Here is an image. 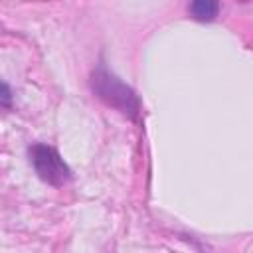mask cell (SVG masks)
<instances>
[{"instance_id":"1","label":"cell","mask_w":253,"mask_h":253,"mask_svg":"<svg viewBox=\"0 0 253 253\" xmlns=\"http://www.w3.org/2000/svg\"><path fill=\"white\" fill-rule=\"evenodd\" d=\"M91 87L95 91V95L105 101L109 107L121 111L123 115L134 119L138 115L140 109V101L136 97V93L125 85L117 75L109 73L105 69V65H99L93 73H91Z\"/></svg>"},{"instance_id":"2","label":"cell","mask_w":253,"mask_h":253,"mask_svg":"<svg viewBox=\"0 0 253 253\" xmlns=\"http://www.w3.org/2000/svg\"><path fill=\"white\" fill-rule=\"evenodd\" d=\"M28 154H30V162H32L36 174L45 184H49L53 188H61L71 180L69 166L63 162V158L59 156V152L53 146L36 142L28 148Z\"/></svg>"},{"instance_id":"3","label":"cell","mask_w":253,"mask_h":253,"mask_svg":"<svg viewBox=\"0 0 253 253\" xmlns=\"http://www.w3.org/2000/svg\"><path fill=\"white\" fill-rule=\"evenodd\" d=\"M219 12V4L215 0H194L190 4V14L198 22H211Z\"/></svg>"},{"instance_id":"4","label":"cell","mask_w":253,"mask_h":253,"mask_svg":"<svg viewBox=\"0 0 253 253\" xmlns=\"http://www.w3.org/2000/svg\"><path fill=\"white\" fill-rule=\"evenodd\" d=\"M10 103H12V93H10V89H8L6 83H0V105H2V107H10Z\"/></svg>"}]
</instances>
